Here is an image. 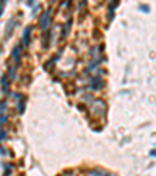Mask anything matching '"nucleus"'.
Wrapping results in <instances>:
<instances>
[{
    "instance_id": "nucleus-12",
    "label": "nucleus",
    "mask_w": 156,
    "mask_h": 176,
    "mask_svg": "<svg viewBox=\"0 0 156 176\" xmlns=\"http://www.w3.org/2000/svg\"><path fill=\"white\" fill-rule=\"evenodd\" d=\"M5 6H6V0H2V3H0V16H2V12H3Z\"/></svg>"
},
{
    "instance_id": "nucleus-6",
    "label": "nucleus",
    "mask_w": 156,
    "mask_h": 176,
    "mask_svg": "<svg viewBox=\"0 0 156 176\" xmlns=\"http://www.w3.org/2000/svg\"><path fill=\"white\" fill-rule=\"evenodd\" d=\"M12 56H14L16 65H19V62H20V45H16V47H14V50H12Z\"/></svg>"
},
{
    "instance_id": "nucleus-5",
    "label": "nucleus",
    "mask_w": 156,
    "mask_h": 176,
    "mask_svg": "<svg viewBox=\"0 0 156 176\" xmlns=\"http://www.w3.org/2000/svg\"><path fill=\"white\" fill-rule=\"evenodd\" d=\"M101 87V81H100V76H95L90 79V89L92 90H100Z\"/></svg>"
},
{
    "instance_id": "nucleus-17",
    "label": "nucleus",
    "mask_w": 156,
    "mask_h": 176,
    "mask_svg": "<svg viewBox=\"0 0 156 176\" xmlns=\"http://www.w3.org/2000/svg\"><path fill=\"white\" fill-rule=\"evenodd\" d=\"M33 3H34V0H27V5H30V6H31Z\"/></svg>"
},
{
    "instance_id": "nucleus-8",
    "label": "nucleus",
    "mask_w": 156,
    "mask_h": 176,
    "mask_svg": "<svg viewBox=\"0 0 156 176\" xmlns=\"http://www.w3.org/2000/svg\"><path fill=\"white\" fill-rule=\"evenodd\" d=\"M90 176H114V174L106 173V171H103V170H92V171H90Z\"/></svg>"
},
{
    "instance_id": "nucleus-14",
    "label": "nucleus",
    "mask_w": 156,
    "mask_h": 176,
    "mask_svg": "<svg viewBox=\"0 0 156 176\" xmlns=\"http://www.w3.org/2000/svg\"><path fill=\"white\" fill-rule=\"evenodd\" d=\"M5 121H6V117H5L3 114H0V126H2V125L5 123Z\"/></svg>"
},
{
    "instance_id": "nucleus-13",
    "label": "nucleus",
    "mask_w": 156,
    "mask_h": 176,
    "mask_svg": "<svg viewBox=\"0 0 156 176\" xmlns=\"http://www.w3.org/2000/svg\"><path fill=\"white\" fill-rule=\"evenodd\" d=\"M5 137H6V132H5L3 129H0V142L5 140Z\"/></svg>"
},
{
    "instance_id": "nucleus-11",
    "label": "nucleus",
    "mask_w": 156,
    "mask_h": 176,
    "mask_svg": "<svg viewBox=\"0 0 156 176\" xmlns=\"http://www.w3.org/2000/svg\"><path fill=\"white\" fill-rule=\"evenodd\" d=\"M2 86H3V90L5 92H8V79H6V76H2Z\"/></svg>"
},
{
    "instance_id": "nucleus-2",
    "label": "nucleus",
    "mask_w": 156,
    "mask_h": 176,
    "mask_svg": "<svg viewBox=\"0 0 156 176\" xmlns=\"http://www.w3.org/2000/svg\"><path fill=\"white\" fill-rule=\"evenodd\" d=\"M50 14H51V9L48 8L42 12L41 19H39V26H41V30H44V31H47L48 25H50Z\"/></svg>"
},
{
    "instance_id": "nucleus-1",
    "label": "nucleus",
    "mask_w": 156,
    "mask_h": 176,
    "mask_svg": "<svg viewBox=\"0 0 156 176\" xmlns=\"http://www.w3.org/2000/svg\"><path fill=\"white\" fill-rule=\"evenodd\" d=\"M105 112H106V104L101 100H94L92 104H90V114L95 115V117H100Z\"/></svg>"
},
{
    "instance_id": "nucleus-15",
    "label": "nucleus",
    "mask_w": 156,
    "mask_h": 176,
    "mask_svg": "<svg viewBox=\"0 0 156 176\" xmlns=\"http://www.w3.org/2000/svg\"><path fill=\"white\" fill-rule=\"evenodd\" d=\"M59 176H75V173H72V171H66V173H62V174H59Z\"/></svg>"
},
{
    "instance_id": "nucleus-16",
    "label": "nucleus",
    "mask_w": 156,
    "mask_h": 176,
    "mask_svg": "<svg viewBox=\"0 0 156 176\" xmlns=\"http://www.w3.org/2000/svg\"><path fill=\"white\" fill-rule=\"evenodd\" d=\"M86 5V0H80V8H83Z\"/></svg>"
},
{
    "instance_id": "nucleus-9",
    "label": "nucleus",
    "mask_w": 156,
    "mask_h": 176,
    "mask_svg": "<svg viewBox=\"0 0 156 176\" xmlns=\"http://www.w3.org/2000/svg\"><path fill=\"white\" fill-rule=\"evenodd\" d=\"M16 22H17V17H16L14 20H12V19H11V20L8 22V26H6V36H8V34L11 33V28H14V26H12V25H14Z\"/></svg>"
},
{
    "instance_id": "nucleus-10",
    "label": "nucleus",
    "mask_w": 156,
    "mask_h": 176,
    "mask_svg": "<svg viewBox=\"0 0 156 176\" xmlns=\"http://www.w3.org/2000/svg\"><path fill=\"white\" fill-rule=\"evenodd\" d=\"M16 97L19 98V106H17L19 114H22V112H23V98H22V95H16Z\"/></svg>"
},
{
    "instance_id": "nucleus-4",
    "label": "nucleus",
    "mask_w": 156,
    "mask_h": 176,
    "mask_svg": "<svg viewBox=\"0 0 156 176\" xmlns=\"http://www.w3.org/2000/svg\"><path fill=\"white\" fill-rule=\"evenodd\" d=\"M119 2H120V0H112V2L109 3V6H108V19H109V20L114 19V9L117 8Z\"/></svg>"
},
{
    "instance_id": "nucleus-7",
    "label": "nucleus",
    "mask_w": 156,
    "mask_h": 176,
    "mask_svg": "<svg viewBox=\"0 0 156 176\" xmlns=\"http://www.w3.org/2000/svg\"><path fill=\"white\" fill-rule=\"evenodd\" d=\"M70 25H72V19L69 17L67 22H66V25H64V31L61 33V39H62V37H66V36L69 34V31H70Z\"/></svg>"
},
{
    "instance_id": "nucleus-3",
    "label": "nucleus",
    "mask_w": 156,
    "mask_h": 176,
    "mask_svg": "<svg viewBox=\"0 0 156 176\" xmlns=\"http://www.w3.org/2000/svg\"><path fill=\"white\" fill-rule=\"evenodd\" d=\"M30 34H31V25H28L27 28L23 30V36H22V45L27 47L30 44Z\"/></svg>"
}]
</instances>
